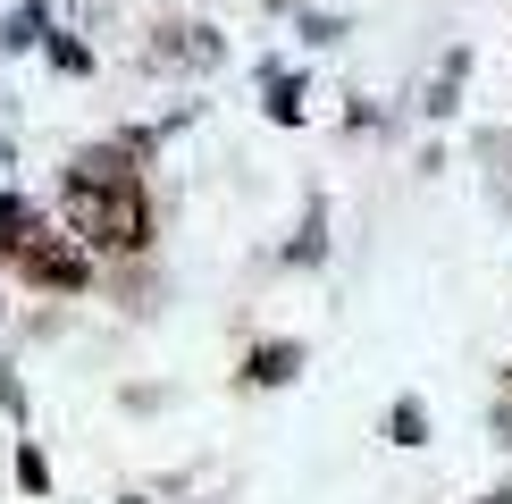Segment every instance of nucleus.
<instances>
[{"instance_id":"6e6552de","label":"nucleus","mask_w":512,"mask_h":504,"mask_svg":"<svg viewBox=\"0 0 512 504\" xmlns=\"http://www.w3.org/2000/svg\"><path fill=\"white\" fill-rule=\"evenodd\" d=\"M462 76H471V51H445V68H437V84H429V118H445V110H454Z\"/></svg>"},{"instance_id":"20e7f679","label":"nucleus","mask_w":512,"mask_h":504,"mask_svg":"<svg viewBox=\"0 0 512 504\" xmlns=\"http://www.w3.org/2000/svg\"><path fill=\"white\" fill-rule=\"evenodd\" d=\"M303 378V345L294 336H269V345L244 353V387H294Z\"/></svg>"},{"instance_id":"9d476101","label":"nucleus","mask_w":512,"mask_h":504,"mask_svg":"<svg viewBox=\"0 0 512 504\" xmlns=\"http://www.w3.org/2000/svg\"><path fill=\"white\" fill-rule=\"evenodd\" d=\"M42 51H51V68H59V76H93V51H84L76 34H42Z\"/></svg>"},{"instance_id":"7ed1b4c3","label":"nucleus","mask_w":512,"mask_h":504,"mask_svg":"<svg viewBox=\"0 0 512 504\" xmlns=\"http://www.w3.org/2000/svg\"><path fill=\"white\" fill-rule=\"evenodd\" d=\"M143 59H152V68H185V76H202V68H219V59H227V34H219V26H202V17H168V26H152Z\"/></svg>"},{"instance_id":"0eeeda50","label":"nucleus","mask_w":512,"mask_h":504,"mask_svg":"<svg viewBox=\"0 0 512 504\" xmlns=\"http://www.w3.org/2000/svg\"><path fill=\"white\" fill-rule=\"evenodd\" d=\"M387 437H395V446H429V404H420V395H395Z\"/></svg>"},{"instance_id":"4468645a","label":"nucleus","mask_w":512,"mask_h":504,"mask_svg":"<svg viewBox=\"0 0 512 504\" xmlns=\"http://www.w3.org/2000/svg\"><path fill=\"white\" fill-rule=\"evenodd\" d=\"M504 378H512V370H504Z\"/></svg>"},{"instance_id":"39448f33","label":"nucleus","mask_w":512,"mask_h":504,"mask_svg":"<svg viewBox=\"0 0 512 504\" xmlns=\"http://www.w3.org/2000/svg\"><path fill=\"white\" fill-rule=\"evenodd\" d=\"M42 34H51V9H42V0H17V9L0 17V51H42Z\"/></svg>"},{"instance_id":"ddd939ff","label":"nucleus","mask_w":512,"mask_h":504,"mask_svg":"<svg viewBox=\"0 0 512 504\" xmlns=\"http://www.w3.org/2000/svg\"><path fill=\"white\" fill-rule=\"evenodd\" d=\"M479 504H512V488H496V496H479Z\"/></svg>"},{"instance_id":"9b49d317","label":"nucleus","mask_w":512,"mask_h":504,"mask_svg":"<svg viewBox=\"0 0 512 504\" xmlns=\"http://www.w3.org/2000/svg\"><path fill=\"white\" fill-rule=\"evenodd\" d=\"M17 488H26V496H51V462H42V446H17Z\"/></svg>"},{"instance_id":"423d86ee","label":"nucleus","mask_w":512,"mask_h":504,"mask_svg":"<svg viewBox=\"0 0 512 504\" xmlns=\"http://www.w3.org/2000/svg\"><path fill=\"white\" fill-rule=\"evenodd\" d=\"M261 110L277 126H303V76H286V68H261Z\"/></svg>"},{"instance_id":"1a4fd4ad","label":"nucleus","mask_w":512,"mask_h":504,"mask_svg":"<svg viewBox=\"0 0 512 504\" xmlns=\"http://www.w3.org/2000/svg\"><path fill=\"white\" fill-rule=\"evenodd\" d=\"M319 252H328V202H311V210H303V236L286 244V261H303V269H311Z\"/></svg>"},{"instance_id":"f8f14e48","label":"nucleus","mask_w":512,"mask_h":504,"mask_svg":"<svg viewBox=\"0 0 512 504\" xmlns=\"http://www.w3.org/2000/svg\"><path fill=\"white\" fill-rule=\"evenodd\" d=\"M9 168H17V152H9V135H0V177H9Z\"/></svg>"},{"instance_id":"f03ea898","label":"nucleus","mask_w":512,"mask_h":504,"mask_svg":"<svg viewBox=\"0 0 512 504\" xmlns=\"http://www.w3.org/2000/svg\"><path fill=\"white\" fill-rule=\"evenodd\" d=\"M0 261H9L26 286H51V294H84V286H93L84 244L68 236V227L42 219V202L9 194V185H0Z\"/></svg>"},{"instance_id":"f257e3e1","label":"nucleus","mask_w":512,"mask_h":504,"mask_svg":"<svg viewBox=\"0 0 512 504\" xmlns=\"http://www.w3.org/2000/svg\"><path fill=\"white\" fill-rule=\"evenodd\" d=\"M59 210L68 236L84 244V261H135L152 244V194H143V160H126L118 143H93L59 168Z\"/></svg>"}]
</instances>
